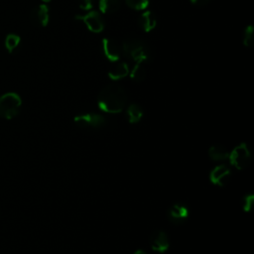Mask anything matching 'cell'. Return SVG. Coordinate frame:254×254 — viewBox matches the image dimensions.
<instances>
[{
	"label": "cell",
	"instance_id": "obj_1",
	"mask_svg": "<svg viewBox=\"0 0 254 254\" xmlns=\"http://www.w3.org/2000/svg\"><path fill=\"white\" fill-rule=\"evenodd\" d=\"M127 103V95L122 86L112 83L104 87L97 97L99 109L107 113L121 112Z\"/></svg>",
	"mask_w": 254,
	"mask_h": 254
},
{
	"label": "cell",
	"instance_id": "obj_2",
	"mask_svg": "<svg viewBox=\"0 0 254 254\" xmlns=\"http://www.w3.org/2000/svg\"><path fill=\"white\" fill-rule=\"evenodd\" d=\"M122 53L134 63H144L150 59L148 45L140 39H128L122 43Z\"/></svg>",
	"mask_w": 254,
	"mask_h": 254
},
{
	"label": "cell",
	"instance_id": "obj_3",
	"mask_svg": "<svg viewBox=\"0 0 254 254\" xmlns=\"http://www.w3.org/2000/svg\"><path fill=\"white\" fill-rule=\"evenodd\" d=\"M22 105L21 96L13 91L6 92L0 96V117L12 119L18 115Z\"/></svg>",
	"mask_w": 254,
	"mask_h": 254
},
{
	"label": "cell",
	"instance_id": "obj_4",
	"mask_svg": "<svg viewBox=\"0 0 254 254\" xmlns=\"http://www.w3.org/2000/svg\"><path fill=\"white\" fill-rule=\"evenodd\" d=\"M227 159L235 169L243 170L251 162V152L246 143H240L231 150Z\"/></svg>",
	"mask_w": 254,
	"mask_h": 254
},
{
	"label": "cell",
	"instance_id": "obj_5",
	"mask_svg": "<svg viewBox=\"0 0 254 254\" xmlns=\"http://www.w3.org/2000/svg\"><path fill=\"white\" fill-rule=\"evenodd\" d=\"M75 20L80 21L91 33L99 34L105 28V22L99 11L90 10L82 15H75Z\"/></svg>",
	"mask_w": 254,
	"mask_h": 254
},
{
	"label": "cell",
	"instance_id": "obj_6",
	"mask_svg": "<svg viewBox=\"0 0 254 254\" xmlns=\"http://www.w3.org/2000/svg\"><path fill=\"white\" fill-rule=\"evenodd\" d=\"M190 216V208L184 202H176L172 204L167 210L168 220L175 224L180 225L183 224Z\"/></svg>",
	"mask_w": 254,
	"mask_h": 254
},
{
	"label": "cell",
	"instance_id": "obj_7",
	"mask_svg": "<svg viewBox=\"0 0 254 254\" xmlns=\"http://www.w3.org/2000/svg\"><path fill=\"white\" fill-rule=\"evenodd\" d=\"M101 50L104 58L111 62L116 63L120 60L122 55L121 46L118 44L117 41L111 38H103L101 41Z\"/></svg>",
	"mask_w": 254,
	"mask_h": 254
},
{
	"label": "cell",
	"instance_id": "obj_8",
	"mask_svg": "<svg viewBox=\"0 0 254 254\" xmlns=\"http://www.w3.org/2000/svg\"><path fill=\"white\" fill-rule=\"evenodd\" d=\"M73 120L81 128H100L106 123L105 117L97 113H85L76 115Z\"/></svg>",
	"mask_w": 254,
	"mask_h": 254
},
{
	"label": "cell",
	"instance_id": "obj_9",
	"mask_svg": "<svg viewBox=\"0 0 254 254\" xmlns=\"http://www.w3.org/2000/svg\"><path fill=\"white\" fill-rule=\"evenodd\" d=\"M32 23L38 27L45 28L50 22V9L47 4H40L34 7L30 14Z\"/></svg>",
	"mask_w": 254,
	"mask_h": 254
},
{
	"label": "cell",
	"instance_id": "obj_10",
	"mask_svg": "<svg viewBox=\"0 0 254 254\" xmlns=\"http://www.w3.org/2000/svg\"><path fill=\"white\" fill-rule=\"evenodd\" d=\"M230 176L231 170L226 165H219L212 169L209 175V179L213 185L224 187L226 184H228Z\"/></svg>",
	"mask_w": 254,
	"mask_h": 254
},
{
	"label": "cell",
	"instance_id": "obj_11",
	"mask_svg": "<svg viewBox=\"0 0 254 254\" xmlns=\"http://www.w3.org/2000/svg\"><path fill=\"white\" fill-rule=\"evenodd\" d=\"M150 246L156 252H166L170 246L169 238L166 232L163 230H155L150 236Z\"/></svg>",
	"mask_w": 254,
	"mask_h": 254
},
{
	"label": "cell",
	"instance_id": "obj_12",
	"mask_svg": "<svg viewBox=\"0 0 254 254\" xmlns=\"http://www.w3.org/2000/svg\"><path fill=\"white\" fill-rule=\"evenodd\" d=\"M138 24L144 32L149 33L156 28L157 17L152 11L144 10L138 17Z\"/></svg>",
	"mask_w": 254,
	"mask_h": 254
},
{
	"label": "cell",
	"instance_id": "obj_13",
	"mask_svg": "<svg viewBox=\"0 0 254 254\" xmlns=\"http://www.w3.org/2000/svg\"><path fill=\"white\" fill-rule=\"evenodd\" d=\"M129 71H130L129 64L125 62H121L116 64L115 66L108 71V77L114 81L120 80L126 77L129 74Z\"/></svg>",
	"mask_w": 254,
	"mask_h": 254
},
{
	"label": "cell",
	"instance_id": "obj_14",
	"mask_svg": "<svg viewBox=\"0 0 254 254\" xmlns=\"http://www.w3.org/2000/svg\"><path fill=\"white\" fill-rule=\"evenodd\" d=\"M122 0H98V9L102 14H112L119 10Z\"/></svg>",
	"mask_w": 254,
	"mask_h": 254
},
{
	"label": "cell",
	"instance_id": "obj_15",
	"mask_svg": "<svg viewBox=\"0 0 254 254\" xmlns=\"http://www.w3.org/2000/svg\"><path fill=\"white\" fill-rule=\"evenodd\" d=\"M229 152L222 145H213L208 150V156L213 161H224L228 158Z\"/></svg>",
	"mask_w": 254,
	"mask_h": 254
},
{
	"label": "cell",
	"instance_id": "obj_16",
	"mask_svg": "<svg viewBox=\"0 0 254 254\" xmlns=\"http://www.w3.org/2000/svg\"><path fill=\"white\" fill-rule=\"evenodd\" d=\"M143 117V110L137 103H131L127 107V118L131 124L138 123Z\"/></svg>",
	"mask_w": 254,
	"mask_h": 254
},
{
	"label": "cell",
	"instance_id": "obj_17",
	"mask_svg": "<svg viewBox=\"0 0 254 254\" xmlns=\"http://www.w3.org/2000/svg\"><path fill=\"white\" fill-rule=\"evenodd\" d=\"M20 43H21V38H20V36L17 35V34L10 33V34H8V35L5 37V40H4V47H5L6 51H7L9 54H13V53L18 49V47L20 46Z\"/></svg>",
	"mask_w": 254,
	"mask_h": 254
},
{
	"label": "cell",
	"instance_id": "obj_18",
	"mask_svg": "<svg viewBox=\"0 0 254 254\" xmlns=\"http://www.w3.org/2000/svg\"><path fill=\"white\" fill-rule=\"evenodd\" d=\"M129 75L135 82H142L146 77V69L143 63H135V65L129 71Z\"/></svg>",
	"mask_w": 254,
	"mask_h": 254
},
{
	"label": "cell",
	"instance_id": "obj_19",
	"mask_svg": "<svg viewBox=\"0 0 254 254\" xmlns=\"http://www.w3.org/2000/svg\"><path fill=\"white\" fill-rule=\"evenodd\" d=\"M127 6L136 11H144L150 5V0H125Z\"/></svg>",
	"mask_w": 254,
	"mask_h": 254
},
{
	"label": "cell",
	"instance_id": "obj_20",
	"mask_svg": "<svg viewBox=\"0 0 254 254\" xmlns=\"http://www.w3.org/2000/svg\"><path fill=\"white\" fill-rule=\"evenodd\" d=\"M254 41V27L252 25H248L245 27L243 31V37H242V43L245 47H251L253 45Z\"/></svg>",
	"mask_w": 254,
	"mask_h": 254
},
{
	"label": "cell",
	"instance_id": "obj_21",
	"mask_svg": "<svg viewBox=\"0 0 254 254\" xmlns=\"http://www.w3.org/2000/svg\"><path fill=\"white\" fill-rule=\"evenodd\" d=\"M254 205V195L252 193H248L243 197L242 207L244 211H250Z\"/></svg>",
	"mask_w": 254,
	"mask_h": 254
},
{
	"label": "cell",
	"instance_id": "obj_22",
	"mask_svg": "<svg viewBox=\"0 0 254 254\" xmlns=\"http://www.w3.org/2000/svg\"><path fill=\"white\" fill-rule=\"evenodd\" d=\"M94 6V0H80V3H79V8L83 11H90L92 10Z\"/></svg>",
	"mask_w": 254,
	"mask_h": 254
},
{
	"label": "cell",
	"instance_id": "obj_23",
	"mask_svg": "<svg viewBox=\"0 0 254 254\" xmlns=\"http://www.w3.org/2000/svg\"><path fill=\"white\" fill-rule=\"evenodd\" d=\"M191 4L198 6V7H202L207 5L209 2H211V0H190Z\"/></svg>",
	"mask_w": 254,
	"mask_h": 254
},
{
	"label": "cell",
	"instance_id": "obj_24",
	"mask_svg": "<svg viewBox=\"0 0 254 254\" xmlns=\"http://www.w3.org/2000/svg\"><path fill=\"white\" fill-rule=\"evenodd\" d=\"M133 254H147V253L144 252V251H142V250H137V251L134 252Z\"/></svg>",
	"mask_w": 254,
	"mask_h": 254
},
{
	"label": "cell",
	"instance_id": "obj_25",
	"mask_svg": "<svg viewBox=\"0 0 254 254\" xmlns=\"http://www.w3.org/2000/svg\"><path fill=\"white\" fill-rule=\"evenodd\" d=\"M52 0H42V2L44 3V4H48V3H50Z\"/></svg>",
	"mask_w": 254,
	"mask_h": 254
}]
</instances>
